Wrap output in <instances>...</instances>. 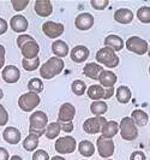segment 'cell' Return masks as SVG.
<instances>
[{
  "mask_svg": "<svg viewBox=\"0 0 150 160\" xmlns=\"http://www.w3.org/2000/svg\"><path fill=\"white\" fill-rule=\"evenodd\" d=\"M22 134L15 127H6L2 131V138L8 144H18L21 141Z\"/></svg>",
  "mask_w": 150,
  "mask_h": 160,
  "instance_id": "d6986e66",
  "label": "cell"
},
{
  "mask_svg": "<svg viewBox=\"0 0 150 160\" xmlns=\"http://www.w3.org/2000/svg\"><path fill=\"white\" fill-rule=\"evenodd\" d=\"M87 95L93 101L103 100V98H104V88L101 87L100 84H91L87 89Z\"/></svg>",
  "mask_w": 150,
  "mask_h": 160,
  "instance_id": "4316f807",
  "label": "cell"
},
{
  "mask_svg": "<svg viewBox=\"0 0 150 160\" xmlns=\"http://www.w3.org/2000/svg\"><path fill=\"white\" fill-rule=\"evenodd\" d=\"M40 102H41V98L39 96V94L32 93V92L24 93L18 99V106L23 112L34 111L40 105Z\"/></svg>",
  "mask_w": 150,
  "mask_h": 160,
  "instance_id": "5b68a950",
  "label": "cell"
},
{
  "mask_svg": "<svg viewBox=\"0 0 150 160\" xmlns=\"http://www.w3.org/2000/svg\"><path fill=\"white\" fill-rule=\"evenodd\" d=\"M148 56H149V58H150V46H149V48H148Z\"/></svg>",
  "mask_w": 150,
  "mask_h": 160,
  "instance_id": "f907efd6",
  "label": "cell"
},
{
  "mask_svg": "<svg viewBox=\"0 0 150 160\" xmlns=\"http://www.w3.org/2000/svg\"><path fill=\"white\" fill-rule=\"evenodd\" d=\"M32 160H51V158L45 149H36L32 154Z\"/></svg>",
  "mask_w": 150,
  "mask_h": 160,
  "instance_id": "74e56055",
  "label": "cell"
},
{
  "mask_svg": "<svg viewBox=\"0 0 150 160\" xmlns=\"http://www.w3.org/2000/svg\"><path fill=\"white\" fill-rule=\"evenodd\" d=\"M78 152L80 155H83L85 158H90L95 153V144L91 141L83 140L78 143Z\"/></svg>",
  "mask_w": 150,
  "mask_h": 160,
  "instance_id": "83f0119b",
  "label": "cell"
},
{
  "mask_svg": "<svg viewBox=\"0 0 150 160\" xmlns=\"http://www.w3.org/2000/svg\"><path fill=\"white\" fill-rule=\"evenodd\" d=\"M130 160H147V157L142 151H134L130 155Z\"/></svg>",
  "mask_w": 150,
  "mask_h": 160,
  "instance_id": "b9f144b4",
  "label": "cell"
},
{
  "mask_svg": "<svg viewBox=\"0 0 150 160\" xmlns=\"http://www.w3.org/2000/svg\"><path fill=\"white\" fill-rule=\"evenodd\" d=\"M42 32L48 39H58L65 32V27L63 23H56L53 21H47L42 24Z\"/></svg>",
  "mask_w": 150,
  "mask_h": 160,
  "instance_id": "30bf717a",
  "label": "cell"
},
{
  "mask_svg": "<svg viewBox=\"0 0 150 160\" xmlns=\"http://www.w3.org/2000/svg\"><path fill=\"white\" fill-rule=\"evenodd\" d=\"M0 160H10V154L5 147H0Z\"/></svg>",
  "mask_w": 150,
  "mask_h": 160,
  "instance_id": "f6af8a7d",
  "label": "cell"
},
{
  "mask_svg": "<svg viewBox=\"0 0 150 160\" xmlns=\"http://www.w3.org/2000/svg\"><path fill=\"white\" fill-rule=\"evenodd\" d=\"M104 46L112 48L114 52H119V51H121L123 48L125 47V42H124V40L119 35L111 34V35H107L106 36V39H104Z\"/></svg>",
  "mask_w": 150,
  "mask_h": 160,
  "instance_id": "44dd1931",
  "label": "cell"
},
{
  "mask_svg": "<svg viewBox=\"0 0 150 160\" xmlns=\"http://www.w3.org/2000/svg\"><path fill=\"white\" fill-rule=\"evenodd\" d=\"M82 160H87V159H82Z\"/></svg>",
  "mask_w": 150,
  "mask_h": 160,
  "instance_id": "db71d44e",
  "label": "cell"
},
{
  "mask_svg": "<svg viewBox=\"0 0 150 160\" xmlns=\"http://www.w3.org/2000/svg\"><path fill=\"white\" fill-rule=\"evenodd\" d=\"M76 148H77V142L75 137L70 135L58 137L54 143V149L58 154H71L76 151Z\"/></svg>",
  "mask_w": 150,
  "mask_h": 160,
  "instance_id": "8992f818",
  "label": "cell"
},
{
  "mask_svg": "<svg viewBox=\"0 0 150 160\" xmlns=\"http://www.w3.org/2000/svg\"><path fill=\"white\" fill-rule=\"evenodd\" d=\"M131 118L137 127H145L149 123V114L143 110H133L131 113Z\"/></svg>",
  "mask_w": 150,
  "mask_h": 160,
  "instance_id": "484cf974",
  "label": "cell"
},
{
  "mask_svg": "<svg viewBox=\"0 0 150 160\" xmlns=\"http://www.w3.org/2000/svg\"><path fill=\"white\" fill-rule=\"evenodd\" d=\"M28 89H29V92L40 94V93L43 92L45 84H43V82H42L41 78H39V77H32L31 80H29V82H28Z\"/></svg>",
  "mask_w": 150,
  "mask_h": 160,
  "instance_id": "1f68e13d",
  "label": "cell"
},
{
  "mask_svg": "<svg viewBox=\"0 0 150 160\" xmlns=\"http://www.w3.org/2000/svg\"><path fill=\"white\" fill-rule=\"evenodd\" d=\"M96 62L97 64L106 66V68H109V69H114L117 68L120 63V59L117 56V53L109 47H104L100 48L97 52H96Z\"/></svg>",
  "mask_w": 150,
  "mask_h": 160,
  "instance_id": "3957f363",
  "label": "cell"
},
{
  "mask_svg": "<svg viewBox=\"0 0 150 160\" xmlns=\"http://www.w3.org/2000/svg\"><path fill=\"white\" fill-rule=\"evenodd\" d=\"M59 125H60V130L64 131V132H66V134H71L72 131H73V123L72 122H69V123H59Z\"/></svg>",
  "mask_w": 150,
  "mask_h": 160,
  "instance_id": "60d3db41",
  "label": "cell"
},
{
  "mask_svg": "<svg viewBox=\"0 0 150 160\" xmlns=\"http://www.w3.org/2000/svg\"><path fill=\"white\" fill-rule=\"evenodd\" d=\"M10 28L15 32L24 34L29 28V21L23 15H15L10 19Z\"/></svg>",
  "mask_w": 150,
  "mask_h": 160,
  "instance_id": "9a60e30c",
  "label": "cell"
},
{
  "mask_svg": "<svg viewBox=\"0 0 150 160\" xmlns=\"http://www.w3.org/2000/svg\"><path fill=\"white\" fill-rule=\"evenodd\" d=\"M90 5L95 10L102 11V10H104V8L109 5V1L108 0H90Z\"/></svg>",
  "mask_w": 150,
  "mask_h": 160,
  "instance_id": "8d00e7d4",
  "label": "cell"
},
{
  "mask_svg": "<svg viewBox=\"0 0 150 160\" xmlns=\"http://www.w3.org/2000/svg\"><path fill=\"white\" fill-rule=\"evenodd\" d=\"M29 2H30V0H11V5L17 12L25 10V8L29 5Z\"/></svg>",
  "mask_w": 150,
  "mask_h": 160,
  "instance_id": "d590c367",
  "label": "cell"
},
{
  "mask_svg": "<svg viewBox=\"0 0 150 160\" xmlns=\"http://www.w3.org/2000/svg\"><path fill=\"white\" fill-rule=\"evenodd\" d=\"M149 144H150V142H149Z\"/></svg>",
  "mask_w": 150,
  "mask_h": 160,
  "instance_id": "11a10c76",
  "label": "cell"
},
{
  "mask_svg": "<svg viewBox=\"0 0 150 160\" xmlns=\"http://www.w3.org/2000/svg\"><path fill=\"white\" fill-rule=\"evenodd\" d=\"M104 69H103L102 65L97 64V63H88V64L84 65V68H83V73L89 77V78H91V80H99V76H100V73L103 71Z\"/></svg>",
  "mask_w": 150,
  "mask_h": 160,
  "instance_id": "7402d4cb",
  "label": "cell"
},
{
  "mask_svg": "<svg viewBox=\"0 0 150 160\" xmlns=\"http://www.w3.org/2000/svg\"><path fill=\"white\" fill-rule=\"evenodd\" d=\"M114 19L120 24H130L133 21V12L127 8H118L114 12Z\"/></svg>",
  "mask_w": 150,
  "mask_h": 160,
  "instance_id": "ffe728a7",
  "label": "cell"
},
{
  "mask_svg": "<svg viewBox=\"0 0 150 160\" xmlns=\"http://www.w3.org/2000/svg\"><path fill=\"white\" fill-rule=\"evenodd\" d=\"M65 68V63L61 58L52 57L40 66V76L45 80H52L60 75Z\"/></svg>",
  "mask_w": 150,
  "mask_h": 160,
  "instance_id": "6da1fadb",
  "label": "cell"
},
{
  "mask_svg": "<svg viewBox=\"0 0 150 160\" xmlns=\"http://www.w3.org/2000/svg\"><path fill=\"white\" fill-rule=\"evenodd\" d=\"M114 93H115V89L114 88L104 89V98H103V101H104V100H109L112 96L114 95Z\"/></svg>",
  "mask_w": 150,
  "mask_h": 160,
  "instance_id": "bcb514c9",
  "label": "cell"
},
{
  "mask_svg": "<svg viewBox=\"0 0 150 160\" xmlns=\"http://www.w3.org/2000/svg\"><path fill=\"white\" fill-rule=\"evenodd\" d=\"M71 90L75 95H77V96L84 95L85 92H87V84L84 83V81L75 80L71 84Z\"/></svg>",
  "mask_w": 150,
  "mask_h": 160,
  "instance_id": "d6a6232c",
  "label": "cell"
},
{
  "mask_svg": "<svg viewBox=\"0 0 150 160\" xmlns=\"http://www.w3.org/2000/svg\"><path fill=\"white\" fill-rule=\"evenodd\" d=\"M96 147H97L99 155L103 159H109L115 151V144L113 142V140H108V138H104L102 136L97 137Z\"/></svg>",
  "mask_w": 150,
  "mask_h": 160,
  "instance_id": "9c48e42d",
  "label": "cell"
},
{
  "mask_svg": "<svg viewBox=\"0 0 150 160\" xmlns=\"http://www.w3.org/2000/svg\"><path fill=\"white\" fill-rule=\"evenodd\" d=\"M94 23H95L94 16L91 13H89V12H82L75 19V25H76V28L78 30H80V32L90 30L94 27Z\"/></svg>",
  "mask_w": 150,
  "mask_h": 160,
  "instance_id": "8fae6325",
  "label": "cell"
},
{
  "mask_svg": "<svg viewBox=\"0 0 150 160\" xmlns=\"http://www.w3.org/2000/svg\"><path fill=\"white\" fill-rule=\"evenodd\" d=\"M40 137L35 134H29L28 136L24 138L23 141V148L27 152H35L39 147Z\"/></svg>",
  "mask_w": 150,
  "mask_h": 160,
  "instance_id": "f1b7e54d",
  "label": "cell"
},
{
  "mask_svg": "<svg viewBox=\"0 0 150 160\" xmlns=\"http://www.w3.org/2000/svg\"><path fill=\"white\" fill-rule=\"evenodd\" d=\"M35 13L39 17H49L53 13V5L51 0H36L34 4Z\"/></svg>",
  "mask_w": 150,
  "mask_h": 160,
  "instance_id": "e0dca14e",
  "label": "cell"
},
{
  "mask_svg": "<svg viewBox=\"0 0 150 160\" xmlns=\"http://www.w3.org/2000/svg\"><path fill=\"white\" fill-rule=\"evenodd\" d=\"M119 131L121 138L125 141H133L138 137V128L131 117H124L120 120Z\"/></svg>",
  "mask_w": 150,
  "mask_h": 160,
  "instance_id": "277c9868",
  "label": "cell"
},
{
  "mask_svg": "<svg viewBox=\"0 0 150 160\" xmlns=\"http://www.w3.org/2000/svg\"><path fill=\"white\" fill-rule=\"evenodd\" d=\"M4 98V92H2V89L0 88V100Z\"/></svg>",
  "mask_w": 150,
  "mask_h": 160,
  "instance_id": "681fc988",
  "label": "cell"
},
{
  "mask_svg": "<svg viewBox=\"0 0 150 160\" xmlns=\"http://www.w3.org/2000/svg\"><path fill=\"white\" fill-rule=\"evenodd\" d=\"M1 77L4 82L8 84H15L21 78V71L16 65H6L1 71Z\"/></svg>",
  "mask_w": 150,
  "mask_h": 160,
  "instance_id": "4fadbf2b",
  "label": "cell"
},
{
  "mask_svg": "<svg viewBox=\"0 0 150 160\" xmlns=\"http://www.w3.org/2000/svg\"><path fill=\"white\" fill-rule=\"evenodd\" d=\"M125 47L127 51L132 52L137 56H144L145 53H148L149 45L147 40H144L139 36H131L125 42Z\"/></svg>",
  "mask_w": 150,
  "mask_h": 160,
  "instance_id": "52a82bcc",
  "label": "cell"
},
{
  "mask_svg": "<svg viewBox=\"0 0 150 160\" xmlns=\"http://www.w3.org/2000/svg\"><path fill=\"white\" fill-rule=\"evenodd\" d=\"M51 160H66V159L64 157H61V155H56V157L51 158Z\"/></svg>",
  "mask_w": 150,
  "mask_h": 160,
  "instance_id": "c3c4849f",
  "label": "cell"
},
{
  "mask_svg": "<svg viewBox=\"0 0 150 160\" xmlns=\"http://www.w3.org/2000/svg\"><path fill=\"white\" fill-rule=\"evenodd\" d=\"M7 29H8V23L4 18L0 17V35H4L5 32H7Z\"/></svg>",
  "mask_w": 150,
  "mask_h": 160,
  "instance_id": "7bdbcfd3",
  "label": "cell"
},
{
  "mask_svg": "<svg viewBox=\"0 0 150 160\" xmlns=\"http://www.w3.org/2000/svg\"><path fill=\"white\" fill-rule=\"evenodd\" d=\"M10 160H23V158H22L21 155H17V154H15V155H12V157L10 158Z\"/></svg>",
  "mask_w": 150,
  "mask_h": 160,
  "instance_id": "7dc6e473",
  "label": "cell"
},
{
  "mask_svg": "<svg viewBox=\"0 0 150 160\" xmlns=\"http://www.w3.org/2000/svg\"><path fill=\"white\" fill-rule=\"evenodd\" d=\"M119 132V124L115 120H107V123L102 127L101 136L108 140H113V137Z\"/></svg>",
  "mask_w": 150,
  "mask_h": 160,
  "instance_id": "603a6c76",
  "label": "cell"
},
{
  "mask_svg": "<svg viewBox=\"0 0 150 160\" xmlns=\"http://www.w3.org/2000/svg\"><path fill=\"white\" fill-rule=\"evenodd\" d=\"M90 54V51L87 46H83V45H77L72 48L70 57H71L72 62L73 63H77V64H82L84 62H87V59L89 58Z\"/></svg>",
  "mask_w": 150,
  "mask_h": 160,
  "instance_id": "2e32d148",
  "label": "cell"
},
{
  "mask_svg": "<svg viewBox=\"0 0 150 160\" xmlns=\"http://www.w3.org/2000/svg\"><path fill=\"white\" fill-rule=\"evenodd\" d=\"M60 131L61 130H60L59 123L58 122H52V123H48L45 136L47 137L48 140H56L60 135Z\"/></svg>",
  "mask_w": 150,
  "mask_h": 160,
  "instance_id": "4dcf8cb0",
  "label": "cell"
},
{
  "mask_svg": "<svg viewBox=\"0 0 150 160\" xmlns=\"http://www.w3.org/2000/svg\"><path fill=\"white\" fill-rule=\"evenodd\" d=\"M106 123H107V120L103 116H95L91 118H88L83 123V130L89 135H96V134L101 132L102 127Z\"/></svg>",
  "mask_w": 150,
  "mask_h": 160,
  "instance_id": "ba28073f",
  "label": "cell"
},
{
  "mask_svg": "<svg viewBox=\"0 0 150 160\" xmlns=\"http://www.w3.org/2000/svg\"><path fill=\"white\" fill-rule=\"evenodd\" d=\"M19 48H21V53H22L24 59H34V58L39 57L40 46L35 39L25 42L23 46Z\"/></svg>",
  "mask_w": 150,
  "mask_h": 160,
  "instance_id": "5bb4252c",
  "label": "cell"
},
{
  "mask_svg": "<svg viewBox=\"0 0 150 160\" xmlns=\"http://www.w3.org/2000/svg\"><path fill=\"white\" fill-rule=\"evenodd\" d=\"M5 54H6V49L2 45H0V69L4 68L5 65Z\"/></svg>",
  "mask_w": 150,
  "mask_h": 160,
  "instance_id": "ee69618b",
  "label": "cell"
},
{
  "mask_svg": "<svg viewBox=\"0 0 150 160\" xmlns=\"http://www.w3.org/2000/svg\"><path fill=\"white\" fill-rule=\"evenodd\" d=\"M103 160H112V159H103Z\"/></svg>",
  "mask_w": 150,
  "mask_h": 160,
  "instance_id": "f5cc1de1",
  "label": "cell"
},
{
  "mask_svg": "<svg viewBox=\"0 0 150 160\" xmlns=\"http://www.w3.org/2000/svg\"><path fill=\"white\" fill-rule=\"evenodd\" d=\"M97 81L100 82V86L103 87L104 89L114 88V86H115V83H117V81H118V77H117V75L112 71V70H106V69H104V70L100 73L99 80Z\"/></svg>",
  "mask_w": 150,
  "mask_h": 160,
  "instance_id": "ac0fdd59",
  "label": "cell"
},
{
  "mask_svg": "<svg viewBox=\"0 0 150 160\" xmlns=\"http://www.w3.org/2000/svg\"><path fill=\"white\" fill-rule=\"evenodd\" d=\"M22 66L25 71H35L40 66V58H34V59H24L22 60Z\"/></svg>",
  "mask_w": 150,
  "mask_h": 160,
  "instance_id": "836d02e7",
  "label": "cell"
},
{
  "mask_svg": "<svg viewBox=\"0 0 150 160\" xmlns=\"http://www.w3.org/2000/svg\"><path fill=\"white\" fill-rule=\"evenodd\" d=\"M115 98H117L119 104H128L130 100L132 99V92L126 86H120L115 90Z\"/></svg>",
  "mask_w": 150,
  "mask_h": 160,
  "instance_id": "d4e9b609",
  "label": "cell"
},
{
  "mask_svg": "<svg viewBox=\"0 0 150 160\" xmlns=\"http://www.w3.org/2000/svg\"><path fill=\"white\" fill-rule=\"evenodd\" d=\"M76 116V107L71 102H65L60 106L58 112V123H69L72 122Z\"/></svg>",
  "mask_w": 150,
  "mask_h": 160,
  "instance_id": "7c38bea8",
  "label": "cell"
},
{
  "mask_svg": "<svg viewBox=\"0 0 150 160\" xmlns=\"http://www.w3.org/2000/svg\"><path fill=\"white\" fill-rule=\"evenodd\" d=\"M8 122V112L6 108L0 104V127H5Z\"/></svg>",
  "mask_w": 150,
  "mask_h": 160,
  "instance_id": "f35d334b",
  "label": "cell"
},
{
  "mask_svg": "<svg viewBox=\"0 0 150 160\" xmlns=\"http://www.w3.org/2000/svg\"><path fill=\"white\" fill-rule=\"evenodd\" d=\"M32 39H34V38H32L31 35H28V34H21V35L17 38L16 43H17V46H18V48H19V47H22L25 42L32 40Z\"/></svg>",
  "mask_w": 150,
  "mask_h": 160,
  "instance_id": "ab89813d",
  "label": "cell"
},
{
  "mask_svg": "<svg viewBox=\"0 0 150 160\" xmlns=\"http://www.w3.org/2000/svg\"><path fill=\"white\" fill-rule=\"evenodd\" d=\"M48 125V116L43 111H35L29 117V134H35L39 137L46 134Z\"/></svg>",
  "mask_w": 150,
  "mask_h": 160,
  "instance_id": "7a4b0ae2",
  "label": "cell"
},
{
  "mask_svg": "<svg viewBox=\"0 0 150 160\" xmlns=\"http://www.w3.org/2000/svg\"><path fill=\"white\" fill-rule=\"evenodd\" d=\"M149 75H150V66H149Z\"/></svg>",
  "mask_w": 150,
  "mask_h": 160,
  "instance_id": "816d5d0a",
  "label": "cell"
},
{
  "mask_svg": "<svg viewBox=\"0 0 150 160\" xmlns=\"http://www.w3.org/2000/svg\"><path fill=\"white\" fill-rule=\"evenodd\" d=\"M52 52H53L54 57L63 59L64 57H66L69 54V46H67V43L65 41L56 40L53 41V43H52Z\"/></svg>",
  "mask_w": 150,
  "mask_h": 160,
  "instance_id": "cb8c5ba5",
  "label": "cell"
},
{
  "mask_svg": "<svg viewBox=\"0 0 150 160\" xmlns=\"http://www.w3.org/2000/svg\"><path fill=\"white\" fill-rule=\"evenodd\" d=\"M137 18L143 24H150V8L142 6L137 11Z\"/></svg>",
  "mask_w": 150,
  "mask_h": 160,
  "instance_id": "e575fe53",
  "label": "cell"
},
{
  "mask_svg": "<svg viewBox=\"0 0 150 160\" xmlns=\"http://www.w3.org/2000/svg\"><path fill=\"white\" fill-rule=\"evenodd\" d=\"M107 111H108V105L106 104V101H103V100L93 101L90 105V112L94 116H102Z\"/></svg>",
  "mask_w": 150,
  "mask_h": 160,
  "instance_id": "f546056e",
  "label": "cell"
}]
</instances>
